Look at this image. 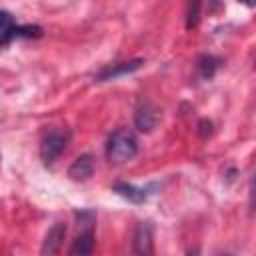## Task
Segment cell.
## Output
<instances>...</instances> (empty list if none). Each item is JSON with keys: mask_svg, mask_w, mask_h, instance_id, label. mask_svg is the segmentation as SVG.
I'll return each mask as SVG.
<instances>
[{"mask_svg": "<svg viewBox=\"0 0 256 256\" xmlns=\"http://www.w3.org/2000/svg\"><path fill=\"white\" fill-rule=\"evenodd\" d=\"M42 36V28L36 24H14L4 36H0V44L8 46L10 40L14 38H40Z\"/></svg>", "mask_w": 256, "mask_h": 256, "instance_id": "cell-9", "label": "cell"}, {"mask_svg": "<svg viewBox=\"0 0 256 256\" xmlns=\"http://www.w3.org/2000/svg\"><path fill=\"white\" fill-rule=\"evenodd\" d=\"M200 6H202V0H188V6H186V30H192L198 26L200 22Z\"/></svg>", "mask_w": 256, "mask_h": 256, "instance_id": "cell-12", "label": "cell"}, {"mask_svg": "<svg viewBox=\"0 0 256 256\" xmlns=\"http://www.w3.org/2000/svg\"><path fill=\"white\" fill-rule=\"evenodd\" d=\"M240 4H244V6H248V8H254L256 6V0H238Z\"/></svg>", "mask_w": 256, "mask_h": 256, "instance_id": "cell-16", "label": "cell"}, {"mask_svg": "<svg viewBox=\"0 0 256 256\" xmlns=\"http://www.w3.org/2000/svg\"><path fill=\"white\" fill-rule=\"evenodd\" d=\"M112 192H116L120 198L132 202V204H144L146 198H148V192L144 188H138V186L128 184V182H114Z\"/></svg>", "mask_w": 256, "mask_h": 256, "instance_id": "cell-10", "label": "cell"}, {"mask_svg": "<svg viewBox=\"0 0 256 256\" xmlns=\"http://www.w3.org/2000/svg\"><path fill=\"white\" fill-rule=\"evenodd\" d=\"M66 238V224L64 222H56L44 236V242H42V248H40V254H56L62 246Z\"/></svg>", "mask_w": 256, "mask_h": 256, "instance_id": "cell-7", "label": "cell"}, {"mask_svg": "<svg viewBox=\"0 0 256 256\" xmlns=\"http://www.w3.org/2000/svg\"><path fill=\"white\" fill-rule=\"evenodd\" d=\"M220 6H222V0H208V8H210V12H216Z\"/></svg>", "mask_w": 256, "mask_h": 256, "instance_id": "cell-15", "label": "cell"}, {"mask_svg": "<svg viewBox=\"0 0 256 256\" xmlns=\"http://www.w3.org/2000/svg\"><path fill=\"white\" fill-rule=\"evenodd\" d=\"M144 64L142 58H134V60H128V62H118V64H112V66H104L102 70L96 72L94 80L96 82H108V80H116L120 76H126V74H132L136 70H140Z\"/></svg>", "mask_w": 256, "mask_h": 256, "instance_id": "cell-5", "label": "cell"}, {"mask_svg": "<svg viewBox=\"0 0 256 256\" xmlns=\"http://www.w3.org/2000/svg\"><path fill=\"white\" fill-rule=\"evenodd\" d=\"M132 250L136 254H152L154 252V232L150 222H140L132 236Z\"/></svg>", "mask_w": 256, "mask_h": 256, "instance_id": "cell-6", "label": "cell"}, {"mask_svg": "<svg viewBox=\"0 0 256 256\" xmlns=\"http://www.w3.org/2000/svg\"><path fill=\"white\" fill-rule=\"evenodd\" d=\"M158 120H160L158 108H156L150 100L142 98V100L138 102V106H136V112H134V126H136L140 132H152V130L156 128Z\"/></svg>", "mask_w": 256, "mask_h": 256, "instance_id": "cell-4", "label": "cell"}, {"mask_svg": "<svg viewBox=\"0 0 256 256\" xmlns=\"http://www.w3.org/2000/svg\"><path fill=\"white\" fill-rule=\"evenodd\" d=\"M138 154V140L132 130L118 128L106 142V160L110 164H124Z\"/></svg>", "mask_w": 256, "mask_h": 256, "instance_id": "cell-1", "label": "cell"}, {"mask_svg": "<svg viewBox=\"0 0 256 256\" xmlns=\"http://www.w3.org/2000/svg\"><path fill=\"white\" fill-rule=\"evenodd\" d=\"M198 134H200L202 138L210 136V134H212V122H210V120H206V118H204V120H200V122H198Z\"/></svg>", "mask_w": 256, "mask_h": 256, "instance_id": "cell-14", "label": "cell"}, {"mask_svg": "<svg viewBox=\"0 0 256 256\" xmlns=\"http://www.w3.org/2000/svg\"><path fill=\"white\" fill-rule=\"evenodd\" d=\"M92 172H94V158H92L90 154L78 156V158L70 164V168H68V176H70L72 180H76V182L88 180V178L92 176Z\"/></svg>", "mask_w": 256, "mask_h": 256, "instance_id": "cell-8", "label": "cell"}, {"mask_svg": "<svg viewBox=\"0 0 256 256\" xmlns=\"http://www.w3.org/2000/svg\"><path fill=\"white\" fill-rule=\"evenodd\" d=\"M68 142H70V132L66 128H50L44 134L42 142H40V158H42V162L46 166L54 164L60 158V154L66 150Z\"/></svg>", "mask_w": 256, "mask_h": 256, "instance_id": "cell-2", "label": "cell"}, {"mask_svg": "<svg viewBox=\"0 0 256 256\" xmlns=\"http://www.w3.org/2000/svg\"><path fill=\"white\" fill-rule=\"evenodd\" d=\"M218 66H220V60L216 56H212V54H200L196 58V72H198V76L202 80H212L216 70H218Z\"/></svg>", "mask_w": 256, "mask_h": 256, "instance_id": "cell-11", "label": "cell"}, {"mask_svg": "<svg viewBox=\"0 0 256 256\" xmlns=\"http://www.w3.org/2000/svg\"><path fill=\"white\" fill-rule=\"evenodd\" d=\"M78 220V236L70 248V254H92L94 252V220L96 214L92 210H80L76 212Z\"/></svg>", "mask_w": 256, "mask_h": 256, "instance_id": "cell-3", "label": "cell"}, {"mask_svg": "<svg viewBox=\"0 0 256 256\" xmlns=\"http://www.w3.org/2000/svg\"><path fill=\"white\" fill-rule=\"evenodd\" d=\"M248 198H250V208L256 212V174H252L250 178V188H248Z\"/></svg>", "mask_w": 256, "mask_h": 256, "instance_id": "cell-13", "label": "cell"}]
</instances>
